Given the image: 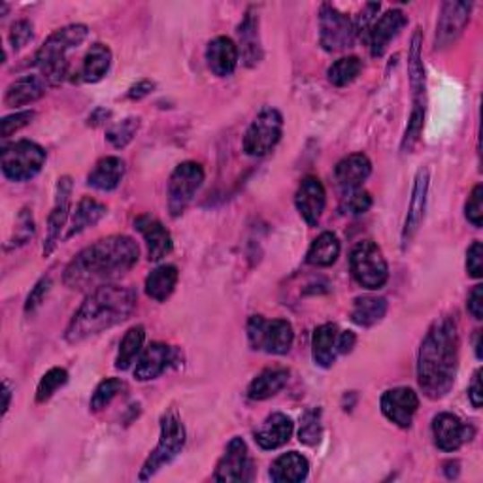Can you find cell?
<instances>
[{
  "label": "cell",
  "mask_w": 483,
  "mask_h": 483,
  "mask_svg": "<svg viewBox=\"0 0 483 483\" xmlns=\"http://www.w3.org/2000/svg\"><path fill=\"white\" fill-rule=\"evenodd\" d=\"M384 416L401 428H410L419 408V397L414 389L395 387L384 392L380 401Z\"/></svg>",
  "instance_id": "2e32d148"
},
{
  "label": "cell",
  "mask_w": 483,
  "mask_h": 483,
  "mask_svg": "<svg viewBox=\"0 0 483 483\" xmlns=\"http://www.w3.org/2000/svg\"><path fill=\"white\" fill-rule=\"evenodd\" d=\"M444 467H445V476L450 478V479L459 476V462H457V461H450V462H445Z\"/></svg>",
  "instance_id": "11a10c76"
},
{
  "label": "cell",
  "mask_w": 483,
  "mask_h": 483,
  "mask_svg": "<svg viewBox=\"0 0 483 483\" xmlns=\"http://www.w3.org/2000/svg\"><path fill=\"white\" fill-rule=\"evenodd\" d=\"M370 208H372V196L363 187L344 193L342 210L349 213V216H363V213H367Z\"/></svg>",
  "instance_id": "7bdbcfd3"
},
{
  "label": "cell",
  "mask_w": 483,
  "mask_h": 483,
  "mask_svg": "<svg viewBox=\"0 0 483 483\" xmlns=\"http://www.w3.org/2000/svg\"><path fill=\"white\" fill-rule=\"evenodd\" d=\"M338 257H340V240L336 238V235H332V232H323V235H319L312 242L306 261L312 266L327 268L332 266Z\"/></svg>",
  "instance_id": "8d00e7d4"
},
{
  "label": "cell",
  "mask_w": 483,
  "mask_h": 483,
  "mask_svg": "<svg viewBox=\"0 0 483 483\" xmlns=\"http://www.w3.org/2000/svg\"><path fill=\"white\" fill-rule=\"evenodd\" d=\"M34 119V112H17V114H12L8 117L3 119V136L4 138H10L13 133L22 131L23 127H27V125Z\"/></svg>",
  "instance_id": "681fc988"
},
{
  "label": "cell",
  "mask_w": 483,
  "mask_h": 483,
  "mask_svg": "<svg viewBox=\"0 0 483 483\" xmlns=\"http://www.w3.org/2000/svg\"><path fill=\"white\" fill-rule=\"evenodd\" d=\"M357 39L355 23L346 13L332 4H323L319 10V44L329 53L344 51Z\"/></svg>",
  "instance_id": "7c38bea8"
},
{
  "label": "cell",
  "mask_w": 483,
  "mask_h": 483,
  "mask_svg": "<svg viewBox=\"0 0 483 483\" xmlns=\"http://www.w3.org/2000/svg\"><path fill=\"white\" fill-rule=\"evenodd\" d=\"M464 216L467 220L479 229L483 225V187L476 185L469 196L467 204H464Z\"/></svg>",
  "instance_id": "ee69618b"
},
{
  "label": "cell",
  "mask_w": 483,
  "mask_h": 483,
  "mask_svg": "<svg viewBox=\"0 0 483 483\" xmlns=\"http://www.w3.org/2000/svg\"><path fill=\"white\" fill-rule=\"evenodd\" d=\"M472 3H445L436 25V49L452 46L470 22Z\"/></svg>",
  "instance_id": "d6986e66"
},
{
  "label": "cell",
  "mask_w": 483,
  "mask_h": 483,
  "mask_svg": "<svg viewBox=\"0 0 483 483\" xmlns=\"http://www.w3.org/2000/svg\"><path fill=\"white\" fill-rule=\"evenodd\" d=\"M112 66V49L106 44H93L89 47V51L85 53L82 68H80V82L85 83H97L100 82L106 74H108V70Z\"/></svg>",
  "instance_id": "83f0119b"
},
{
  "label": "cell",
  "mask_w": 483,
  "mask_h": 483,
  "mask_svg": "<svg viewBox=\"0 0 483 483\" xmlns=\"http://www.w3.org/2000/svg\"><path fill=\"white\" fill-rule=\"evenodd\" d=\"M66 382H68V372L65 368L56 367V368L47 370L42 375V380H40V384L37 387V402L39 404L47 402L61 387L66 385Z\"/></svg>",
  "instance_id": "ab89813d"
},
{
  "label": "cell",
  "mask_w": 483,
  "mask_h": 483,
  "mask_svg": "<svg viewBox=\"0 0 483 483\" xmlns=\"http://www.w3.org/2000/svg\"><path fill=\"white\" fill-rule=\"evenodd\" d=\"M34 235V220L30 210H22L20 218H17V227H15V237L10 240L12 246H23L27 244Z\"/></svg>",
  "instance_id": "f6af8a7d"
},
{
  "label": "cell",
  "mask_w": 483,
  "mask_h": 483,
  "mask_svg": "<svg viewBox=\"0 0 483 483\" xmlns=\"http://www.w3.org/2000/svg\"><path fill=\"white\" fill-rule=\"evenodd\" d=\"M153 89H155V83L150 82V80H142L138 82L136 85L131 87V91H129V99L131 100H140V99H144L148 95L153 93Z\"/></svg>",
  "instance_id": "f5cc1de1"
},
{
  "label": "cell",
  "mask_w": 483,
  "mask_h": 483,
  "mask_svg": "<svg viewBox=\"0 0 483 483\" xmlns=\"http://www.w3.org/2000/svg\"><path fill=\"white\" fill-rule=\"evenodd\" d=\"M254 461L249 457L247 445L242 438H232L227 445L223 457L220 459L213 479L229 483V481H252L254 479Z\"/></svg>",
  "instance_id": "4fadbf2b"
},
{
  "label": "cell",
  "mask_w": 483,
  "mask_h": 483,
  "mask_svg": "<svg viewBox=\"0 0 483 483\" xmlns=\"http://www.w3.org/2000/svg\"><path fill=\"white\" fill-rule=\"evenodd\" d=\"M238 37H240V46H242V57L247 66H255L263 59V49H261V40H259V20L247 12L244 22L238 27Z\"/></svg>",
  "instance_id": "d6a6232c"
},
{
  "label": "cell",
  "mask_w": 483,
  "mask_h": 483,
  "mask_svg": "<svg viewBox=\"0 0 483 483\" xmlns=\"http://www.w3.org/2000/svg\"><path fill=\"white\" fill-rule=\"evenodd\" d=\"M293 431H295L293 419L289 416L276 411V414L268 416L264 423L257 428L255 442L259 447H263V450H268V452L278 450V447L285 445L291 440Z\"/></svg>",
  "instance_id": "cb8c5ba5"
},
{
  "label": "cell",
  "mask_w": 483,
  "mask_h": 483,
  "mask_svg": "<svg viewBox=\"0 0 483 483\" xmlns=\"http://www.w3.org/2000/svg\"><path fill=\"white\" fill-rule=\"evenodd\" d=\"M387 300L384 297H359L351 308V321L359 327H372L385 317Z\"/></svg>",
  "instance_id": "e575fe53"
},
{
  "label": "cell",
  "mask_w": 483,
  "mask_h": 483,
  "mask_svg": "<svg viewBox=\"0 0 483 483\" xmlns=\"http://www.w3.org/2000/svg\"><path fill=\"white\" fill-rule=\"evenodd\" d=\"M176 363H177L176 348L163 342H153L146 349H142L136 367H134V378L138 382L155 380Z\"/></svg>",
  "instance_id": "ac0fdd59"
},
{
  "label": "cell",
  "mask_w": 483,
  "mask_h": 483,
  "mask_svg": "<svg viewBox=\"0 0 483 483\" xmlns=\"http://www.w3.org/2000/svg\"><path fill=\"white\" fill-rule=\"evenodd\" d=\"M247 340L255 351L288 355L295 342V332L285 319L266 321L263 315H252L247 321Z\"/></svg>",
  "instance_id": "52a82bcc"
},
{
  "label": "cell",
  "mask_w": 483,
  "mask_h": 483,
  "mask_svg": "<svg viewBox=\"0 0 483 483\" xmlns=\"http://www.w3.org/2000/svg\"><path fill=\"white\" fill-rule=\"evenodd\" d=\"M144 340H146V329L142 325H136L125 332L119 344L117 357H116L117 370H129L134 365V361H138L142 349H144Z\"/></svg>",
  "instance_id": "d590c367"
},
{
  "label": "cell",
  "mask_w": 483,
  "mask_h": 483,
  "mask_svg": "<svg viewBox=\"0 0 483 483\" xmlns=\"http://www.w3.org/2000/svg\"><path fill=\"white\" fill-rule=\"evenodd\" d=\"M138 295L133 288L117 283H106L93 289L82 302V306L70 319L65 331L68 344H80L127 321L136 310Z\"/></svg>",
  "instance_id": "3957f363"
},
{
  "label": "cell",
  "mask_w": 483,
  "mask_h": 483,
  "mask_svg": "<svg viewBox=\"0 0 483 483\" xmlns=\"http://www.w3.org/2000/svg\"><path fill=\"white\" fill-rule=\"evenodd\" d=\"M349 268L355 281L368 291H378L389 280V266L382 249L372 240L359 242L349 254Z\"/></svg>",
  "instance_id": "ba28073f"
},
{
  "label": "cell",
  "mask_w": 483,
  "mask_h": 483,
  "mask_svg": "<svg viewBox=\"0 0 483 483\" xmlns=\"http://www.w3.org/2000/svg\"><path fill=\"white\" fill-rule=\"evenodd\" d=\"M283 133V116L276 108H263L249 125L244 136V151L252 157L271 153Z\"/></svg>",
  "instance_id": "30bf717a"
},
{
  "label": "cell",
  "mask_w": 483,
  "mask_h": 483,
  "mask_svg": "<svg viewBox=\"0 0 483 483\" xmlns=\"http://www.w3.org/2000/svg\"><path fill=\"white\" fill-rule=\"evenodd\" d=\"M34 37V30H32V23L27 22V20H20L15 22L10 29V44L12 47L17 51L25 47Z\"/></svg>",
  "instance_id": "7dc6e473"
},
{
  "label": "cell",
  "mask_w": 483,
  "mask_h": 483,
  "mask_svg": "<svg viewBox=\"0 0 483 483\" xmlns=\"http://www.w3.org/2000/svg\"><path fill=\"white\" fill-rule=\"evenodd\" d=\"M49 289H51V280L49 278H42L37 285H34L32 291L27 297V302H25V314L27 315L34 314L42 306V302L46 300Z\"/></svg>",
  "instance_id": "bcb514c9"
},
{
  "label": "cell",
  "mask_w": 483,
  "mask_h": 483,
  "mask_svg": "<svg viewBox=\"0 0 483 483\" xmlns=\"http://www.w3.org/2000/svg\"><path fill=\"white\" fill-rule=\"evenodd\" d=\"M70 196H73V180L68 176L59 177L57 189H56V203H53L49 220H47V232L44 240V257H49L61 240V232L66 227L68 211H70Z\"/></svg>",
  "instance_id": "5bb4252c"
},
{
  "label": "cell",
  "mask_w": 483,
  "mask_h": 483,
  "mask_svg": "<svg viewBox=\"0 0 483 483\" xmlns=\"http://www.w3.org/2000/svg\"><path fill=\"white\" fill-rule=\"evenodd\" d=\"M106 213H108V208H106L102 203L91 199V196H83L73 213V221H70L65 238L70 240L82 235V232L87 230L89 227H95L106 216Z\"/></svg>",
  "instance_id": "1f68e13d"
},
{
  "label": "cell",
  "mask_w": 483,
  "mask_h": 483,
  "mask_svg": "<svg viewBox=\"0 0 483 483\" xmlns=\"http://www.w3.org/2000/svg\"><path fill=\"white\" fill-rule=\"evenodd\" d=\"M340 331L334 323H325L315 329L312 338V355L317 367L331 368L338 355Z\"/></svg>",
  "instance_id": "f546056e"
},
{
  "label": "cell",
  "mask_w": 483,
  "mask_h": 483,
  "mask_svg": "<svg viewBox=\"0 0 483 483\" xmlns=\"http://www.w3.org/2000/svg\"><path fill=\"white\" fill-rule=\"evenodd\" d=\"M357 336L351 331H342L338 336V353H349L355 348Z\"/></svg>",
  "instance_id": "db71d44e"
},
{
  "label": "cell",
  "mask_w": 483,
  "mask_h": 483,
  "mask_svg": "<svg viewBox=\"0 0 483 483\" xmlns=\"http://www.w3.org/2000/svg\"><path fill=\"white\" fill-rule=\"evenodd\" d=\"M138 257L140 247L131 237L114 235L100 238L70 261L63 280L70 289L93 291L133 271Z\"/></svg>",
  "instance_id": "6da1fadb"
},
{
  "label": "cell",
  "mask_w": 483,
  "mask_h": 483,
  "mask_svg": "<svg viewBox=\"0 0 483 483\" xmlns=\"http://www.w3.org/2000/svg\"><path fill=\"white\" fill-rule=\"evenodd\" d=\"M46 165V151L37 142L20 140L3 148V174L10 182H29Z\"/></svg>",
  "instance_id": "9c48e42d"
},
{
  "label": "cell",
  "mask_w": 483,
  "mask_h": 483,
  "mask_svg": "<svg viewBox=\"0 0 483 483\" xmlns=\"http://www.w3.org/2000/svg\"><path fill=\"white\" fill-rule=\"evenodd\" d=\"M10 401H12V389H10V384L4 382V408H3L4 416L8 414V410H10Z\"/></svg>",
  "instance_id": "9f6ffc18"
},
{
  "label": "cell",
  "mask_w": 483,
  "mask_h": 483,
  "mask_svg": "<svg viewBox=\"0 0 483 483\" xmlns=\"http://www.w3.org/2000/svg\"><path fill=\"white\" fill-rule=\"evenodd\" d=\"M469 399L474 408H481L483 402V389H481V370L478 368L472 375V382L469 387Z\"/></svg>",
  "instance_id": "816d5d0a"
},
{
  "label": "cell",
  "mask_w": 483,
  "mask_h": 483,
  "mask_svg": "<svg viewBox=\"0 0 483 483\" xmlns=\"http://www.w3.org/2000/svg\"><path fill=\"white\" fill-rule=\"evenodd\" d=\"M461 336L457 321L450 315L436 319L427 331L418 355V382L431 401L452 391L459 368Z\"/></svg>",
  "instance_id": "7a4b0ae2"
},
{
  "label": "cell",
  "mask_w": 483,
  "mask_h": 483,
  "mask_svg": "<svg viewBox=\"0 0 483 483\" xmlns=\"http://www.w3.org/2000/svg\"><path fill=\"white\" fill-rule=\"evenodd\" d=\"M203 182L204 168L194 160H185V163L174 168L168 182V210L172 218L182 216L187 210Z\"/></svg>",
  "instance_id": "8fae6325"
},
{
  "label": "cell",
  "mask_w": 483,
  "mask_h": 483,
  "mask_svg": "<svg viewBox=\"0 0 483 483\" xmlns=\"http://www.w3.org/2000/svg\"><path fill=\"white\" fill-rule=\"evenodd\" d=\"M427 193H428V170L419 168L416 174V184L414 189H411V199L406 213V221L402 227V249H406L411 240L416 238L418 230L423 223L425 218V210H427Z\"/></svg>",
  "instance_id": "44dd1931"
},
{
  "label": "cell",
  "mask_w": 483,
  "mask_h": 483,
  "mask_svg": "<svg viewBox=\"0 0 483 483\" xmlns=\"http://www.w3.org/2000/svg\"><path fill=\"white\" fill-rule=\"evenodd\" d=\"M134 229L146 240L150 261H155L157 263L160 259H165L172 252V237H170V232L167 230V227L163 223H160L157 218L148 216V213H144V216H140V218L134 220Z\"/></svg>",
  "instance_id": "7402d4cb"
},
{
  "label": "cell",
  "mask_w": 483,
  "mask_h": 483,
  "mask_svg": "<svg viewBox=\"0 0 483 483\" xmlns=\"http://www.w3.org/2000/svg\"><path fill=\"white\" fill-rule=\"evenodd\" d=\"M289 370L285 368H266L252 380L247 387V397L252 401H266L288 385Z\"/></svg>",
  "instance_id": "4dcf8cb0"
},
{
  "label": "cell",
  "mask_w": 483,
  "mask_h": 483,
  "mask_svg": "<svg viewBox=\"0 0 483 483\" xmlns=\"http://www.w3.org/2000/svg\"><path fill=\"white\" fill-rule=\"evenodd\" d=\"M406 23L408 17L401 10H389L382 17H375V22L370 25L365 37L372 57H382L389 44L395 40L401 30L406 27Z\"/></svg>",
  "instance_id": "e0dca14e"
},
{
  "label": "cell",
  "mask_w": 483,
  "mask_h": 483,
  "mask_svg": "<svg viewBox=\"0 0 483 483\" xmlns=\"http://www.w3.org/2000/svg\"><path fill=\"white\" fill-rule=\"evenodd\" d=\"M361 70H363L361 59L351 56V57H342V59H338L336 63H332L327 76H329V82L332 85L346 87L357 80V76L361 74Z\"/></svg>",
  "instance_id": "74e56055"
},
{
  "label": "cell",
  "mask_w": 483,
  "mask_h": 483,
  "mask_svg": "<svg viewBox=\"0 0 483 483\" xmlns=\"http://www.w3.org/2000/svg\"><path fill=\"white\" fill-rule=\"evenodd\" d=\"M177 278H180V274H177V268L174 264L157 266L146 278V295L157 302H165L174 293Z\"/></svg>",
  "instance_id": "836d02e7"
},
{
  "label": "cell",
  "mask_w": 483,
  "mask_h": 483,
  "mask_svg": "<svg viewBox=\"0 0 483 483\" xmlns=\"http://www.w3.org/2000/svg\"><path fill=\"white\" fill-rule=\"evenodd\" d=\"M89 29L82 23L66 25L49 34L47 40L40 46L34 57V65L39 66L42 78L49 85H61L70 76L68 53L78 49L87 40Z\"/></svg>",
  "instance_id": "277c9868"
},
{
  "label": "cell",
  "mask_w": 483,
  "mask_h": 483,
  "mask_svg": "<svg viewBox=\"0 0 483 483\" xmlns=\"http://www.w3.org/2000/svg\"><path fill=\"white\" fill-rule=\"evenodd\" d=\"M474 436V427L464 423L459 416L455 414H438L433 419V438L438 450L452 453L457 452L462 444L470 442Z\"/></svg>",
  "instance_id": "9a60e30c"
},
{
  "label": "cell",
  "mask_w": 483,
  "mask_h": 483,
  "mask_svg": "<svg viewBox=\"0 0 483 483\" xmlns=\"http://www.w3.org/2000/svg\"><path fill=\"white\" fill-rule=\"evenodd\" d=\"M123 382L117 380V378H108L99 384V387L95 389L93 397H91V410L93 411H100L104 408H108L112 404V401L119 395V392L123 391Z\"/></svg>",
  "instance_id": "b9f144b4"
},
{
  "label": "cell",
  "mask_w": 483,
  "mask_h": 483,
  "mask_svg": "<svg viewBox=\"0 0 483 483\" xmlns=\"http://www.w3.org/2000/svg\"><path fill=\"white\" fill-rule=\"evenodd\" d=\"M310 462L297 452L280 455L271 467V479L276 483H298L308 478Z\"/></svg>",
  "instance_id": "f1b7e54d"
},
{
  "label": "cell",
  "mask_w": 483,
  "mask_h": 483,
  "mask_svg": "<svg viewBox=\"0 0 483 483\" xmlns=\"http://www.w3.org/2000/svg\"><path fill=\"white\" fill-rule=\"evenodd\" d=\"M46 95V80L42 76H23L8 85L4 93V104L8 108H20L40 100Z\"/></svg>",
  "instance_id": "484cf974"
},
{
  "label": "cell",
  "mask_w": 483,
  "mask_h": 483,
  "mask_svg": "<svg viewBox=\"0 0 483 483\" xmlns=\"http://www.w3.org/2000/svg\"><path fill=\"white\" fill-rule=\"evenodd\" d=\"M467 306L474 319L479 321L483 317V285H476V288L470 291Z\"/></svg>",
  "instance_id": "f907efd6"
},
{
  "label": "cell",
  "mask_w": 483,
  "mask_h": 483,
  "mask_svg": "<svg viewBox=\"0 0 483 483\" xmlns=\"http://www.w3.org/2000/svg\"><path fill=\"white\" fill-rule=\"evenodd\" d=\"M185 440H187V433H185V427H184L180 416H177L174 410L167 411V414L160 418L159 444L151 452V455L148 457V461L144 462V467H142L138 479L148 481L157 472L168 467V464L184 452Z\"/></svg>",
  "instance_id": "8992f818"
},
{
  "label": "cell",
  "mask_w": 483,
  "mask_h": 483,
  "mask_svg": "<svg viewBox=\"0 0 483 483\" xmlns=\"http://www.w3.org/2000/svg\"><path fill=\"white\" fill-rule=\"evenodd\" d=\"M125 176V163L119 157H104L87 176V185L99 191H114Z\"/></svg>",
  "instance_id": "4316f807"
},
{
  "label": "cell",
  "mask_w": 483,
  "mask_h": 483,
  "mask_svg": "<svg viewBox=\"0 0 483 483\" xmlns=\"http://www.w3.org/2000/svg\"><path fill=\"white\" fill-rule=\"evenodd\" d=\"M240 51L238 46L227 37L213 39L206 47V63L213 74L227 78L235 73L238 66Z\"/></svg>",
  "instance_id": "d4e9b609"
},
{
  "label": "cell",
  "mask_w": 483,
  "mask_h": 483,
  "mask_svg": "<svg viewBox=\"0 0 483 483\" xmlns=\"http://www.w3.org/2000/svg\"><path fill=\"white\" fill-rule=\"evenodd\" d=\"M423 39L418 30L411 39L410 53H408V74H410V87H411V114L408 127L402 138L401 150L410 153L416 148L421 138V131L425 125V108H427V83H425V66H423V53H421Z\"/></svg>",
  "instance_id": "5b68a950"
},
{
  "label": "cell",
  "mask_w": 483,
  "mask_h": 483,
  "mask_svg": "<svg viewBox=\"0 0 483 483\" xmlns=\"http://www.w3.org/2000/svg\"><path fill=\"white\" fill-rule=\"evenodd\" d=\"M325 204H327V193L323 184L319 182V177L315 176L304 177L295 194V206L300 213V218L310 227L317 225L321 216H323Z\"/></svg>",
  "instance_id": "ffe728a7"
},
{
  "label": "cell",
  "mask_w": 483,
  "mask_h": 483,
  "mask_svg": "<svg viewBox=\"0 0 483 483\" xmlns=\"http://www.w3.org/2000/svg\"><path fill=\"white\" fill-rule=\"evenodd\" d=\"M467 274L474 280L483 276V246L479 240L472 242L467 252Z\"/></svg>",
  "instance_id": "c3c4849f"
},
{
  "label": "cell",
  "mask_w": 483,
  "mask_h": 483,
  "mask_svg": "<svg viewBox=\"0 0 483 483\" xmlns=\"http://www.w3.org/2000/svg\"><path fill=\"white\" fill-rule=\"evenodd\" d=\"M481 338H483V334H481V331H478V334H476V342H474V349H476V357H478V359H481V357H483V353H481Z\"/></svg>",
  "instance_id": "6f0895ef"
},
{
  "label": "cell",
  "mask_w": 483,
  "mask_h": 483,
  "mask_svg": "<svg viewBox=\"0 0 483 483\" xmlns=\"http://www.w3.org/2000/svg\"><path fill=\"white\" fill-rule=\"evenodd\" d=\"M323 435V423H321V410L312 408L304 411L300 418V428H298V440L306 445H315Z\"/></svg>",
  "instance_id": "60d3db41"
},
{
  "label": "cell",
  "mask_w": 483,
  "mask_h": 483,
  "mask_svg": "<svg viewBox=\"0 0 483 483\" xmlns=\"http://www.w3.org/2000/svg\"><path fill=\"white\" fill-rule=\"evenodd\" d=\"M372 163L365 153H351L344 157L334 168V180L344 193L359 189L368 180Z\"/></svg>",
  "instance_id": "603a6c76"
},
{
  "label": "cell",
  "mask_w": 483,
  "mask_h": 483,
  "mask_svg": "<svg viewBox=\"0 0 483 483\" xmlns=\"http://www.w3.org/2000/svg\"><path fill=\"white\" fill-rule=\"evenodd\" d=\"M138 129H140V117H127L112 125L108 133H106V140H108L116 150H123L134 140Z\"/></svg>",
  "instance_id": "f35d334b"
}]
</instances>
